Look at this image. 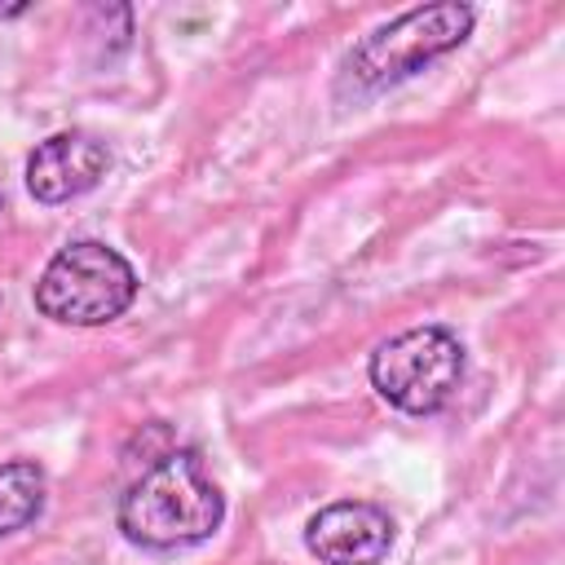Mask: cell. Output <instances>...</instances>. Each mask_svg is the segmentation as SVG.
<instances>
[{"label":"cell","instance_id":"5","mask_svg":"<svg viewBox=\"0 0 565 565\" xmlns=\"http://www.w3.org/2000/svg\"><path fill=\"white\" fill-rule=\"evenodd\" d=\"M397 525L380 503L366 499H340L309 516L305 547L322 565H380L393 552Z\"/></svg>","mask_w":565,"mask_h":565},{"label":"cell","instance_id":"9","mask_svg":"<svg viewBox=\"0 0 565 565\" xmlns=\"http://www.w3.org/2000/svg\"><path fill=\"white\" fill-rule=\"evenodd\" d=\"M0 212H4V194H0Z\"/></svg>","mask_w":565,"mask_h":565},{"label":"cell","instance_id":"7","mask_svg":"<svg viewBox=\"0 0 565 565\" xmlns=\"http://www.w3.org/2000/svg\"><path fill=\"white\" fill-rule=\"evenodd\" d=\"M49 477L35 459H9L0 463V539L26 530L44 512Z\"/></svg>","mask_w":565,"mask_h":565},{"label":"cell","instance_id":"1","mask_svg":"<svg viewBox=\"0 0 565 565\" xmlns=\"http://www.w3.org/2000/svg\"><path fill=\"white\" fill-rule=\"evenodd\" d=\"M225 521V494L212 481L199 450L181 446L159 455L115 508V525L146 552H177L207 543Z\"/></svg>","mask_w":565,"mask_h":565},{"label":"cell","instance_id":"10","mask_svg":"<svg viewBox=\"0 0 565 565\" xmlns=\"http://www.w3.org/2000/svg\"><path fill=\"white\" fill-rule=\"evenodd\" d=\"M0 305H4V296H0Z\"/></svg>","mask_w":565,"mask_h":565},{"label":"cell","instance_id":"4","mask_svg":"<svg viewBox=\"0 0 565 565\" xmlns=\"http://www.w3.org/2000/svg\"><path fill=\"white\" fill-rule=\"evenodd\" d=\"M366 375L388 406L406 415H433L463 384V344L441 322L411 327L371 353Z\"/></svg>","mask_w":565,"mask_h":565},{"label":"cell","instance_id":"6","mask_svg":"<svg viewBox=\"0 0 565 565\" xmlns=\"http://www.w3.org/2000/svg\"><path fill=\"white\" fill-rule=\"evenodd\" d=\"M110 172V146L93 132H53L26 154V190L35 203H71Z\"/></svg>","mask_w":565,"mask_h":565},{"label":"cell","instance_id":"3","mask_svg":"<svg viewBox=\"0 0 565 565\" xmlns=\"http://www.w3.org/2000/svg\"><path fill=\"white\" fill-rule=\"evenodd\" d=\"M137 269L102 238H75L57 247L35 278V309L62 327H106L137 300Z\"/></svg>","mask_w":565,"mask_h":565},{"label":"cell","instance_id":"8","mask_svg":"<svg viewBox=\"0 0 565 565\" xmlns=\"http://www.w3.org/2000/svg\"><path fill=\"white\" fill-rule=\"evenodd\" d=\"M31 4L26 0H13V4H0V22H9V18H22Z\"/></svg>","mask_w":565,"mask_h":565},{"label":"cell","instance_id":"2","mask_svg":"<svg viewBox=\"0 0 565 565\" xmlns=\"http://www.w3.org/2000/svg\"><path fill=\"white\" fill-rule=\"evenodd\" d=\"M472 4L459 0H437V4H415L406 13H397L393 22L366 31L349 57H344V84L358 97L384 93L411 75H419L428 62L455 53L468 35H472Z\"/></svg>","mask_w":565,"mask_h":565}]
</instances>
